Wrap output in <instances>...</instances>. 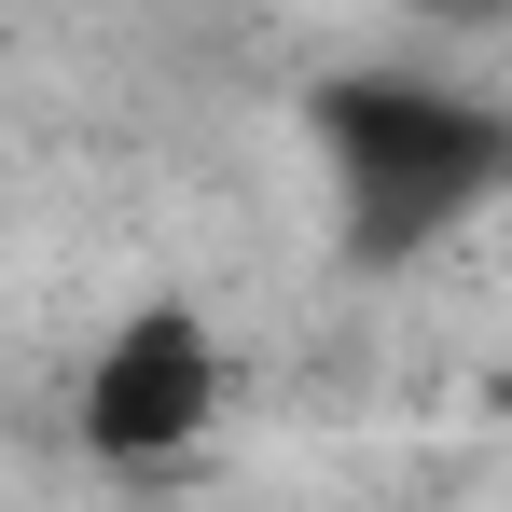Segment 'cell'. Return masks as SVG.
Segmentation results:
<instances>
[{
    "instance_id": "6da1fadb",
    "label": "cell",
    "mask_w": 512,
    "mask_h": 512,
    "mask_svg": "<svg viewBox=\"0 0 512 512\" xmlns=\"http://www.w3.org/2000/svg\"><path fill=\"white\" fill-rule=\"evenodd\" d=\"M319 153H333V222L360 263H416L429 236H457L512 180V125L457 84L416 70H360L319 97Z\"/></svg>"
},
{
    "instance_id": "7a4b0ae2",
    "label": "cell",
    "mask_w": 512,
    "mask_h": 512,
    "mask_svg": "<svg viewBox=\"0 0 512 512\" xmlns=\"http://www.w3.org/2000/svg\"><path fill=\"white\" fill-rule=\"evenodd\" d=\"M222 388H236L222 333H208L180 291H153V305H125V319L97 333L70 429H84L111 471H167V457H194V443L222 429Z\"/></svg>"
}]
</instances>
